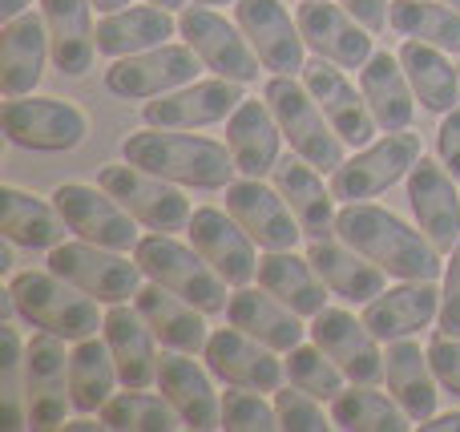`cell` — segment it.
<instances>
[{"mask_svg":"<svg viewBox=\"0 0 460 432\" xmlns=\"http://www.w3.org/2000/svg\"><path fill=\"white\" fill-rule=\"evenodd\" d=\"M335 239H343L351 251L396 279H440L445 271V255L432 247L429 234L376 202H343L335 218Z\"/></svg>","mask_w":460,"mask_h":432,"instance_id":"obj_1","label":"cell"},{"mask_svg":"<svg viewBox=\"0 0 460 432\" xmlns=\"http://www.w3.org/2000/svg\"><path fill=\"white\" fill-rule=\"evenodd\" d=\"M121 158L166 182L190 186V190H226L238 174L230 145L194 134V129L146 126L121 142Z\"/></svg>","mask_w":460,"mask_h":432,"instance_id":"obj_2","label":"cell"},{"mask_svg":"<svg viewBox=\"0 0 460 432\" xmlns=\"http://www.w3.org/2000/svg\"><path fill=\"white\" fill-rule=\"evenodd\" d=\"M8 291H13L16 315H21L29 328L37 331H53V336L69 339H89L105 328V312L93 295H85L81 287H73L69 279L45 271H16L8 279Z\"/></svg>","mask_w":460,"mask_h":432,"instance_id":"obj_3","label":"cell"},{"mask_svg":"<svg viewBox=\"0 0 460 432\" xmlns=\"http://www.w3.org/2000/svg\"><path fill=\"white\" fill-rule=\"evenodd\" d=\"M270 113H275L279 129H283L287 145H291L299 158H307L315 170L335 174L343 166V142L335 134V126L327 121V113L319 110V101L311 97V89L303 85V77H287V73H270V81L262 85Z\"/></svg>","mask_w":460,"mask_h":432,"instance_id":"obj_4","label":"cell"},{"mask_svg":"<svg viewBox=\"0 0 460 432\" xmlns=\"http://www.w3.org/2000/svg\"><path fill=\"white\" fill-rule=\"evenodd\" d=\"M134 259L142 263L146 279H154L166 291H174V295L190 299V304L202 307L207 315H223L230 307V295H226L230 283L199 255L194 242H178L174 234L154 231V234L137 239Z\"/></svg>","mask_w":460,"mask_h":432,"instance_id":"obj_5","label":"cell"},{"mask_svg":"<svg viewBox=\"0 0 460 432\" xmlns=\"http://www.w3.org/2000/svg\"><path fill=\"white\" fill-rule=\"evenodd\" d=\"M45 267L61 279H69L73 287H81L85 295H93L97 304H129L142 291L146 271L137 259H126V251L97 247L85 239H65L49 251Z\"/></svg>","mask_w":460,"mask_h":432,"instance_id":"obj_6","label":"cell"},{"mask_svg":"<svg viewBox=\"0 0 460 432\" xmlns=\"http://www.w3.org/2000/svg\"><path fill=\"white\" fill-rule=\"evenodd\" d=\"M4 137L32 154H69L89 137V113L61 97H8L0 110Z\"/></svg>","mask_w":460,"mask_h":432,"instance_id":"obj_7","label":"cell"},{"mask_svg":"<svg viewBox=\"0 0 460 432\" xmlns=\"http://www.w3.org/2000/svg\"><path fill=\"white\" fill-rule=\"evenodd\" d=\"M97 186L110 190L146 231H162V234H178L190 226V198L182 194L178 182H166V178L150 174V170L134 166V162H110V166L97 170Z\"/></svg>","mask_w":460,"mask_h":432,"instance_id":"obj_8","label":"cell"},{"mask_svg":"<svg viewBox=\"0 0 460 432\" xmlns=\"http://www.w3.org/2000/svg\"><path fill=\"white\" fill-rule=\"evenodd\" d=\"M420 154H424L420 134H412V129H392L380 142H367L364 150L343 158V166L332 174V194L340 202L380 198L384 190L404 182L408 170L420 162Z\"/></svg>","mask_w":460,"mask_h":432,"instance_id":"obj_9","label":"cell"},{"mask_svg":"<svg viewBox=\"0 0 460 432\" xmlns=\"http://www.w3.org/2000/svg\"><path fill=\"white\" fill-rule=\"evenodd\" d=\"M178 32H182V40L202 57V65H207L215 77H230V81H238V85L259 81L262 61H259V53H254V45L246 40V32L238 29V21H226L218 8L194 4L190 0V4L178 13Z\"/></svg>","mask_w":460,"mask_h":432,"instance_id":"obj_10","label":"cell"},{"mask_svg":"<svg viewBox=\"0 0 460 432\" xmlns=\"http://www.w3.org/2000/svg\"><path fill=\"white\" fill-rule=\"evenodd\" d=\"M202 69H207L202 57L194 53L186 40L182 45L166 40V45L146 48V53L118 57V61L105 69V89H110L113 97H126V101H150V97L174 93V89L199 81Z\"/></svg>","mask_w":460,"mask_h":432,"instance_id":"obj_11","label":"cell"},{"mask_svg":"<svg viewBox=\"0 0 460 432\" xmlns=\"http://www.w3.org/2000/svg\"><path fill=\"white\" fill-rule=\"evenodd\" d=\"M69 339L37 331L24 344V412L32 428H65L69 401Z\"/></svg>","mask_w":460,"mask_h":432,"instance_id":"obj_12","label":"cell"},{"mask_svg":"<svg viewBox=\"0 0 460 432\" xmlns=\"http://www.w3.org/2000/svg\"><path fill=\"white\" fill-rule=\"evenodd\" d=\"M57 210L65 215L69 231L85 242H97V247H110V251H134L137 247V218L113 198L110 190L102 186H89V182H61L53 190Z\"/></svg>","mask_w":460,"mask_h":432,"instance_id":"obj_13","label":"cell"},{"mask_svg":"<svg viewBox=\"0 0 460 432\" xmlns=\"http://www.w3.org/2000/svg\"><path fill=\"white\" fill-rule=\"evenodd\" d=\"M404 194H408L416 226L429 234L440 255H448L460 242V190H456V178L448 174V166L440 158L420 154V162L404 178Z\"/></svg>","mask_w":460,"mask_h":432,"instance_id":"obj_14","label":"cell"},{"mask_svg":"<svg viewBox=\"0 0 460 432\" xmlns=\"http://www.w3.org/2000/svg\"><path fill=\"white\" fill-rule=\"evenodd\" d=\"M295 21H299L307 48L323 61H335L340 69H364L372 61L376 32L367 24H359L340 0H303L295 8Z\"/></svg>","mask_w":460,"mask_h":432,"instance_id":"obj_15","label":"cell"},{"mask_svg":"<svg viewBox=\"0 0 460 432\" xmlns=\"http://www.w3.org/2000/svg\"><path fill=\"white\" fill-rule=\"evenodd\" d=\"M234 21L254 45L262 69L299 77L307 65V40L299 32V21L287 13L283 0H238Z\"/></svg>","mask_w":460,"mask_h":432,"instance_id":"obj_16","label":"cell"},{"mask_svg":"<svg viewBox=\"0 0 460 432\" xmlns=\"http://www.w3.org/2000/svg\"><path fill=\"white\" fill-rule=\"evenodd\" d=\"M202 360L215 372V380L254 388V392H279V384L287 380V364L279 360L275 348H267L262 339H254L251 331L234 328V323L210 331Z\"/></svg>","mask_w":460,"mask_h":432,"instance_id":"obj_17","label":"cell"},{"mask_svg":"<svg viewBox=\"0 0 460 432\" xmlns=\"http://www.w3.org/2000/svg\"><path fill=\"white\" fill-rule=\"evenodd\" d=\"M226 210L262 251H295L299 239H307L279 186H267L262 178H234L226 186Z\"/></svg>","mask_w":460,"mask_h":432,"instance_id":"obj_18","label":"cell"},{"mask_svg":"<svg viewBox=\"0 0 460 432\" xmlns=\"http://www.w3.org/2000/svg\"><path fill=\"white\" fill-rule=\"evenodd\" d=\"M186 239L199 247V255L223 275L230 287H246V283L259 279V251H254L259 242L243 231V223L230 210L199 207L190 215Z\"/></svg>","mask_w":460,"mask_h":432,"instance_id":"obj_19","label":"cell"},{"mask_svg":"<svg viewBox=\"0 0 460 432\" xmlns=\"http://www.w3.org/2000/svg\"><path fill=\"white\" fill-rule=\"evenodd\" d=\"M243 85L230 77H210V81H190V85L174 89V93L150 97L142 105V126H162V129H202L226 121L230 113L243 105Z\"/></svg>","mask_w":460,"mask_h":432,"instance_id":"obj_20","label":"cell"},{"mask_svg":"<svg viewBox=\"0 0 460 432\" xmlns=\"http://www.w3.org/2000/svg\"><path fill=\"white\" fill-rule=\"evenodd\" d=\"M299 77H303V85L311 89V97L319 101V110L327 113V121L335 126V134H340L351 150H364L376 137V129H380L372 118V105H367L364 89H356L348 81V73L335 61H323V57L303 65Z\"/></svg>","mask_w":460,"mask_h":432,"instance_id":"obj_21","label":"cell"},{"mask_svg":"<svg viewBox=\"0 0 460 432\" xmlns=\"http://www.w3.org/2000/svg\"><path fill=\"white\" fill-rule=\"evenodd\" d=\"M311 339L340 364L351 384H380L384 380L380 339L372 336L364 315L356 320V315L343 312V307H323V312L311 320Z\"/></svg>","mask_w":460,"mask_h":432,"instance_id":"obj_22","label":"cell"},{"mask_svg":"<svg viewBox=\"0 0 460 432\" xmlns=\"http://www.w3.org/2000/svg\"><path fill=\"white\" fill-rule=\"evenodd\" d=\"M215 372L199 368L190 352H174V348H162L158 360V392L174 404V412L182 417L186 428L207 432V428H223V396L210 384Z\"/></svg>","mask_w":460,"mask_h":432,"instance_id":"obj_23","label":"cell"},{"mask_svg":"<svg viewBox=\"0 0 460 432\" xmlns=\"http://www.w3.org/2000/svg\"><path fill=\"white\" fill-rule=\"evenodd\" d=\"M440 315L437 279H400L396 287H384L372 304H364V323L380 344L420 336Z\"/></svg>","mask_w":460,"mask_h":432,"instance_id":"obj_24","label":"cell"},{"mask_svg":"<svg viewBox=\"0 0 460 432\" xmlns=\"http://www.w3.org/2000/svg\"><path fill=\"white\" fill-rule=\"evenodd\" d=\"M270 182L279 186V194L287 198V207L295 210L303 234L307 239H335V218H340V198L332 194V182L323 186V170H315L307 158L287 154L275 162Z\"/></svg>","mask_w":460,"mask_h":432,"instance_id":"obj_25","label":"cell"},{"mask_svg":"<svg viewBox=\"0 0 460 432\" xmlns=\"http://www.w3.org/2000/svg\"><path fill=\"white\" fill-rule=\"evenodd\" d=\"M105 344H110L113 360H118L121 388H154L158 384V336L146 323V315L137 312V304H110L102 328Z\"/></svg>","mask_w":460,"mask_h":432,"instance_id":"obj_26","label":"cell"},{"mask_svg":"<svg viewBox=\"0 0 460 432\" xmlns=\"http://www.w3.org/2000/svg\"><path fill=\"white\" fill-rule=\"evenodd\" d=\"M53 57L49 45V24L40 13H24L16 21L0 24V93L24 97L40 85L45 77V61Z\"/></svg>","mask_w":460,"mask_h":432,"instance_id":"obj_27","label":"cell"},{"mask_svg":"<svg viewBox=\"0 0 460 432\" xmlns=\"http://www.w3.org/2000/svg\"><path fill=\"white\" fill-rule=\"evenodd\" d=\"M384 384H388V392L400 401V409L416 420V428L437 417L440 380H437V372H432L429 348H420L412 336L392 339V344L384 348Z\"/></svg>","mask_w":460,"mask_h":432,"instance_id":"obj_28","label":"cell"},{"mask_svg":"<svg viewBox=\"0 0 460 432\" xmlns=\"http://www.w3.org/2000/svg\"><path fill=\"white\" fill-rule=\"evenodd\" d=\"M137 312L146 315V323L154 328L162 348H174V352H190V356H202L207 352V339H210V328H207V312L194 307L190 299L174 295L166 291L162 283L146 279L142 291L134 295Z\"/></svg>","mask_w":460,"mask_h":432,"instance_id":"obj_29","label":"cell"},{"mask_svg":"<svg viewBox=\"0 0 460 432\" xmlns=\"http://www.w3.org/2000/svg\"><path fill=\"white\" fill-rule=\"evenodd\" d=\"M226 145L234 154V166L243 178H267L275 162L283 158V129H279L275 113H270L267 97H243L234 113L226 118Z\"/></svg>","mask_w":460,"mask_h":432,"instance_id":"obj_30","label":"cell"},{"mask_svg":"<svg viewBox=\"0 0 460 432\" xmlns=\"http://www.w3.org/2000/svg\"><path fill=\"white\" fill-rule=\"evenodd\" d=\"M40 16L49 24L53 65L61 77H85L97 57L93 0H40Z\"/></svg>","mask_w":460,"mask_h":432,"instance_id":"obj_31","label":"cell"},{"mask_svg":"<svg viewBox=\"0 0 460 432\" xmlns=\"http://www.w3.org/2000/svg\"><path fill=\"white\" fill-rule=\"evenodd\" d=\"M226 320L234 323V328L251 331L254 339H262V344L275 348V352H291V348L303 344V336H311V328H303L299 312H291L283 299H275L262 287H251V283L234 287Z\"/></svg>","mask_w":460,"mask_h":432,"instance_id":"obj_32","label":"cell"},{"mask_svg":"<svg viewBox=\"0 0 460 432\" xmlns=\"http://www.w3.org/2000/svg\"><path fill=\"white\" fill-rule=\"evenodd\" d=\"M259 287L270 291L275 299H283L303 320H315L327 307V299H332V287L323 283V275H319L315 263H311L307 255H299V251H262Z\"/></svg>","mask_w":460,"mask_h":432,"instance_id":"obj_33","label":"cell"},{"mask_svg":"<svg viewBox=\"0 0 460 432\" xmlns=\"http://www.w3.org/2000/svg\"><path fill=\"white\" fill-rule=\"evenodd\" d=\"M0 234L24 251H53L57 242H65L69 223L57 202L37 198L21 186H0Z\"/></svg>","mask_w":460,"mask_h":432,"instance_id":"obj_34","label":"cell"},{"mask_svg":"<svg viewBox=\"0 0 460 432\" xmlns=\"http://www.w3.org/2000/svg\"><path fill=\"white\" fill-rule=\"evenodd\" d=\"M174 32H178V21L170 16V8L146 0V4L105 13L97 21V53L118 61V57H134V53H146V48L166 45Z\"/></svg>","mask_w":460,"mask_h":432,"instance_id":"obj_35","label":"cell"},{"mask_svg":"<svg viewBox=\"0 0 460 432\" xmlns=\"http://www.w3.org/2000/svg\"><path fill=\"white\" fill-rule=\"evenodd\" d=\"M307 259L315 263V271L323 275V283L332 287V295H340L343 304H372L388 283H384L380 267L372 259H364L359 251H351L343 239H311L307 242Z\"/></svg>","mask_w":460,"mask_h":432,"instance_id":"obj_36","label":"cell"},{"mask_svg":"<svg viewBox=\"0 0 460 432\" xmlns=\"http://www.w3.org/2000/svg\"><path fill=\"white\" fill-rule=\"evenodd\" d=\"M359 89H364L367 105H372V118L384 134L392 129H408L416 118V89L404 73L400 53H372V61L359 69Z\"/></svg>","mask_w":460,"mask_h":432,"instance_id":"obj_37","label":"cell"},{"mask_svg":"<svg viewBox=\"0 0 460 432\" xmlns=\"http://www.w3.org/2000/svg\"><path fill=\"white\" fill-rule=\"evenodd\" d=\"M121 384L118 376V360H113L110 344H105V336L97 331V336L89 339H77L69 352V401H73V412L77 417H93V412H102L105 404L113 401V388Z\"/></svg>","mask_w":460,"mask_h":432,"instance_id":"obj_38","label":"cell"},{"mask_svg":"<svg viewBox=\"0 0 460 432\" xmlns=\"http://www.w3.org/2000/svg\"><path fill=\"white\" fill-rule=\"evenodd\" d=\"M400 61H404V73L416 89V101L429 113H448L460 105V69L453 65V53L408 37L400 45Z\"/></svg>","mask_w":460,"mask_h":432,"instance_id":"obj_39","label":"cell"},{"mask_svg":"<svg viewBox=\"0 0 460 432\" xmlns=\"http://www.w3.org/2000/svg\"><path fill=\"white\" fill-rule=\"evenodd\" d=\"M332 425L343 432H408L416 425L396 396L376 392V384H351L332 401Z\"/></svg>","mask_w":460,"mask_h":432,"instance_id":"obj_40","label":"cell"},{"mask_svg":"<svg viewBox=\"0 0 460 432\" xmlns=\"http://www.w3.org/2000/svg\"><path fill=\"white\" fill-rule=\"evenodd\" d=\"M388 29L400 37L437 45L445 53H460V8L445 4V0H392Z\"/></svg>","mask_w":460,"mask_h":432,"instance_id":"obj_41","label":"cell"},{"mask_svg":"<svg viewBox=\"0 0 460 432\" xmlns=\"http://www.w3.org/2000/svg\"><path fill=\"white\" fill-rule=\"evenodd\" d=\"M102 428H121V432H174L186 428L182 417L174 412V404L166 396H154L146 388H126L118 392L102 412H97Z\"/></svg>","mask_w":460,"mask_h":432,"instance_id":"obj_42","label":"cell"},{"mask_svg":"<svg viewBox=\"0 0 460 432\" xmlns=\"http://www.w3.org/2000/svg\"><path fill=\"white\" fill-rule=\"evenodd\" d=\"M283 364H287V384L303 388V392L319 396V401H335V396L351 384V380L343 376V368L315 344V339H311V344L291 348Z\"/></svg>","mask_w":460,"mask_h":432,"instance_id":"obj_43","label":"cell"},{"mask_svg":"<svg viewBox=\"0 0 460 432\" xmlns=\"http://www.w3.org/2000/svg\"><path fill=\"white\" fill-rule=\"evenodd\" d=\"M223 428H230V432H275L279 428L275 401H262V392H254V388L226 384Z\"/></svg>","mask_w":460,"mask_h":432,"instance_id":"obj_44","label":"cell"},{"mask_svg":"<svg viewBox=\"0 0 460 432\" xmlns=\"http://www.w3.org/2000/svg\"><path fill=\"white\" fill-rule=\"evenodd\" d=\"M275 412H279V428L287 432H323V428H335L332 425V412H323V401L303 388L287 384L275 392Z\"/></svg>","mask_w":460,"mask_h":432,"instance_id":"obj_45","label":"cell"},{"mask_svg":"<svg viewBox=\"0 0 460 432\" xmlns=\"http://www.w3.org/2000/svg\"><path fill=\"white\" fill-rule=\"evenodd\" d=\"M440 336H460V242L448 251L445 283H440V315H437Z\"/></svg>","mask_w":460,"mask_h":432,"instance_id":"obj_46","label":"cell"},{"mask_svg":"<svg viewBox=\"0 0 460 432\" xmlns=\"http://www.w3.org/2000/svg\"><path fill=\"white\" fill-rule=\"evenodd\" d=\"M429 360H432V372H437L440 388L460 401V336H440L437 331L429 344Z\"/></svg>","mask_w":460,"mask_h":432,"instance_id":"obj_47","label":"cell"},{"mask_svg":"<svg viewBox=\"0 0 460 432\" xmlns=\"http://www.w3.org/2000/svg\"><path fill=\"white\" fill-rule=\"evenodd\" d=\"M437 158L448 166V174L460 182V105L448 113H440V129H437Z\"/></svg>","mask_w":460,"mask_h":432,"instance_id":"obj_48","label":"cell"},{"mask_svg":"<svg viewBox=\"0 0 460 432\" xmlns=\"http://www.w3.org/2000/svg\"><path fill=\"white\" fill-rule=\"evenodd\" d=\"M359 24H367L372 32L388 29V13H392V0H340Z\"/></svg>","mask_w":460,"mask_h":432,"instance_id":"obj_49","label":"cell"},{"mask_svg":"<svg viewBox=\"0 0 460 432\" xmlns=\"http://www.w3.org/2000/svg\"><path fill=\"white\" fill-rule=\"evenodd\" d=\"M420 428H424V432H460V409H453V412H437V417L424 420Z\"/></svg>","mask_w":460,"mask_h":432,"instance_id":"obj_50","label":"cell"},{"mask_svg":"<svg viewBox=\"0 0 460 432\" xmlns=\"http://www.w3.org/2000/svg\"><path fill=\"white\" fill-rule=\"evenodd\" d=\"M32 8V0H0V24L4 21H16V16H24Z\"/></svg>","mask_w":460,"mask_h":432,"instance_id":"obj_51","label":"cell"},{"mask_svg":"<svg viewBox=\"0 0 460 432\" xmlns=\"http://www.w3.org/2000/svg\"><path fill=\"white\" fill-rule=\"evenodd\" d=\"M134 0H93L97 13H118V8H129Z\"/></svg>","mask_w":460,"mask_h":432,"instance_id":"obj_52","label":"cell"},{"mask_svg":"<svg viewBox=\"0 0 460 432\" xmlns=\"http://www.w3.org/2000/svg\"><path fill=\"white\" fill-rule=\"evenodd\" d=\"M150 4H162V8H170V13H174V8H178V13H182V8L190 4V0H150Z\"/></svg>","mask_w":460,"mask_h":432,"instance_id":"obj_53","label":"cell"},{"mask_svg":"<svg viewBox=\"0 0 460 432\" xmlns=\"http://www.w3.org/2000/svg\"><path fill=\"white\" fill-rule=\"evenodd\" d=\"M194 4H210V8H218V4H238V0H194Z\"/></svg>","mask_w":460,"mask_h":432,"instance_id":"obj_54","label":"cell"},{"mask_svg":"<svg viewBox=\"0 0 460 432\" xmlns=\"http://www.w3.org/2000/svg\"><path fill=\"white\" fill-rule=\"evenodd\" d=\"M445 4H453V8H460V0H445Z\"/></svg>","mask_w":460,"mask_h":432,"instance_id":"obj_55","label":"cell"}]
</instances>
